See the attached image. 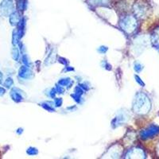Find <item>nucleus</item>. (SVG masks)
I'll return each mask as SVG.
<instances>
[{"label":"nucleus","mask_w":159,"mask_h":159,"mask_svg":"<svg viewBox=\"0 0 159 159\" xmlns=\"http://www.w3.org/2000/svg\"><path fill=\"white\" fill-rule=\"evenodd\" d=\"M151 109V102L143 92L137 93L133 101V111L139 115L147 114Z\"/></svg>","instance_id":"nucleus-1"},{"label":"nucleus","mask_w":159,"mask_h":159,"mask_svg":"<svg viewBox=\"0 0 159 159\" xmlns=\"http://www.w3.org/2000/svg\"><path fill=\"white\" fill-rule=\"evenodd\" d=\"M119 25L123 30H124L126 33L130 34L137 27V21H136L134 17L128 15V16L124 17L120 20Z\"/></svg>","instance_id":"nucleus-2"},{"label":"nucleus","mask_w":159,"mask_h":159,"mask_svg":"<svg viewBox=\"0 0 159 159\" xmlns=\"http://www.w3.org/2000/svg\"><path fill=\"white\" fill-rule=\"evenodd\" d=\"M134 12L136 17L139 18H144L148 12V5L143 1H138L134 5Z\"/></svg>","instance_id":"nucleus-3"},{"label":"nucleus","mask_w":159,"mask_h":159,"mask_svg":"<svg viewBox=\"0 0 159 159\" xmlns=\"http://www.w3.org/2000/svg\"><path fill=\"white\" fill-rule=\"evenodd\" d=\"M159 134V127L156 126V125H151L147 129L142 130L140 132V138L142 139H148L150 138H154V136Z\"/></svg>","instance_id":"nucleus-4"},{"label":"nucleus","mask_w":159,"mask_h":159,"mask_svg":"<svg viewBox=\"0 0 159 159\" xmlns=\"http://www.w3.org/2000/svg\"><path fill=\"white\" fill-rule=\"evenodd\" d=\"M0 9L1 13L4 16H8L11 15L14 12L15 10V4L13 0H2L1 4H0Z\"/></svg>","instance_id":"nucleus-5"},{"label":"nucleus","mask_w":159,"mask_h":159,"mask_svg":"<svg viewBox=\"0 0 159 159\" xmlns=\"http://www.w3.org/2000/svg\"><path fill=\"white\" fill-rule=\"evenodd\" d=\"M128 120V116L127 113L125 111H119L118 112L117 116L113 119L111 121V127L113 128H116L119 125H122L123 123H126Z\"/></svg>","instance_id":"nucleus-6"},{"label":"nucleus","mask_w":159,"mask_h":159,"mask_svg":"<svg viewBox=\"0 0 159 159\" xmlns=\"http://www.w3.org/2000/svg\"><path fill=\"white\" fill-rule=\"evenodd\" d=\"M18 76L22 79L30 80L34 77V72L28 66L24 65V66H22L20 68L19 71H18Z\"/></svg>","instance_id":"nucleus-7"},{"label":"nucleus","mask_w":159,"mask_h":159,"mask_svg":"<svg viewBox=\"0 0 159 159\" xmlns=\"http://www.w3.org/2000/svg\"><path fill=\"white\" fill-rule=\"evenodd\" d=\"M127 158H133V157H136V158H144L145 154L143 150L139 148H133L131 150H129L127 152V155H126Z\"/></svg>","instance_id":"nucleus-8"},{"label":"nucleus","mask_w":159,"mask_h":159,"mask_svg":"<svg viewBox=\"0 0 159 159\" xmlns=\"http://www.w3.org/2000/svg\"><path fill=\"white\" fill-rule=\"evenodd\" d=\"M23 92H24L20 90L19 89L14 88L11 92V96L14 101L16 102V103H20V102H22L24 99Z\"/></svg>","instance_id":"nucleus-9"},{"label":"nucleus","mask_w":159,"mask_h":159,"mask_svg":"<svg viewBox=\"0 0 159 159\" xmlns=\"http://www.w3.org/2000/svg\"><path fill=\"white\" fill-rule=\"evenodd\" d=\"M151 42L155 49L159 51V28L156 29L151 35Z\"/></svg>","instance_id":"nucleus-10"},{"label":"nucleus","mask_w":159,"mask_h":159,"mask_svg":"<svg viewBox=\"0 0 159 159\" xmlns=\"http://www.w3.org/2000/svg\"><path fill=\"white\" fill-rule=\"evenodd\" d=\"M21 20V18L19 16V14L17 11H14L12 14L10 15V23L12 25H17L19 21Z\"/></svg>","instance_id":"nucleus-11"},{"label":"nucleus","mask_w":159,"mask_h":159,"mask_svg":"<svg viewBox=\"0 0 159 159\" xmlns=\"http://www.w3.org/2000/svg\"><path fill=\"white\" fill-rule=\"evenodd\" d=\"M90 5L96 6H107L110 3V0H88Z\"/></svg>","instance_id":"nucleus-12"},{"label":"nucleus","mask_w":159,"mask_h":159,"mask_svg":"<svg viewBox=\"0 0 159 159\" xmlns=\"http://www.w3.org/2000/svg\"><path fill=\"white\" fill-rule=\"evenodd\" d=\"M58 84L62 86V87H71L72 84V81L70 80V78H62L58 81Z\"/></svg>","instance_id":"nucleus-13"},{"label":"nucleus","mask_w":159,"mask_h":159,"mask_svg":"<svg viewBox=\"0 0 159 159\" xmlns=\"http://www.w3.org/2000/svg\"><path fill=\"white\" fill-rule=\"evenodd\" d=\"M11 54H12L13 59L18 61V59H19L20 57V52L18 48L17 47L16 45H14V47L12 48V50H11Z\"/></svg>","instance_id":"nucleus-14"},{"label":"nucleus","mask_w":159,"mask_h":159,"mask_svg":"<svg viewBox=\"0 0 159 159\" xmlns=\"http://www.w3.org/2000/svg\"><path fill=\"white\" fill-rule=\"evenodd\" d=\"M52 103L50 102H44V103H41V106L43 107L44 109H45L48 111L53 112L55 111L54 107H53V105H52Z\"/></svg>","instance_id":"nucleus-15"},{"label":"nucleus","mask_w":159,"mask_h":159,"mask_svg":"<svg viewBox=\"0 0 159 159\" xmlns=\"http://www.w3.org/2000/svg\"><path fill=\"white\" fill-rule=\"evenodd\" d=\"M116 152H119V153H121V150H119V147H117V149H115V146H114L111 149H110V150H108L107 154L110 155V157H119V154H116Z\"/></svg>","instance_id":"nucleus-16"},{"label":"nucleus","mask_w":159,"mask_h":159,"mask_svg":"<svg viewBox=\"0 0 159 159\" xmlns=\"http://www.w3.org/2000/svg\"><path fill=\"white\" fill-rule=\"evenodd\" d=\"M26 5H27V1L26 0H18V8L19 11H25Z\"/></svg>","instance_id":"nucleus-17"},{"label":"nucleus","mask_w":159,"mask_h":159,"mask_svg":"<svg viewBox=\"0 0 159 159\" xmlns=\"http://www.w3.org/2000/svg\"><path fill=\"white\" fill-rule=\"evenodd\" d=\"M26 153H27L28 155L30 156H34L36 155V154H38V149L35 148V147H30V148L27 149V150H26Z\"/></svg>","instance_id":"nucleus-18"},{"label":"nucleus","mask_w":159,"mask_h":159,"mask_svg":"<svg viewBox=\"0 0 159 159\" xmlns=\"http://www.w3.org/2000/svg\"><path fill=\"white\" fill-rule=\"evenodd\" d=\"M13 84H14V80H13L12 78L11 77L7 78V79L5 80V82H4V86H5L6 88H8V89L12 87Z\"/></svg>","instance_id":"nucleus-19"},{"label":"nucleus","mask_w":159,"mask_h":159,"mask_svg":"<svg viewBox=\"0 0 159 159\" xmlns=\"http://www.w3.org/2000/svg\"><path fill=\"white\" fill-rule=\"evenodd\" d=\"M134 69L137 72H140L143 69V66L141 64L139 63V62H136V63H134Z\"/></svg>","instance_id":"nucleus-20"},{"label":"nucleus","mask_w":159,"mask_h":159,"mask_svg":"<svg viewBox=\"0 0 159 159\" xmlns=\"http://www.w3.org/2000/svg\"><path fill=\"white\" fill-rule=\"evenodd\" d=\"M62 103H63V100H62L61 98H56V99H54L55 107H60L62 105Z\"/></svg>","instance_id":"nucleus-21"},{"label":"nucleus","mask_w":159,"mask_h":159,"mask_svg":"<svg viewBox=\"0 0 159 159\" xmlns=\"http://www.w3.org/2000/svg\"><path fill=\"white\" fill-rule=\"evenodd\" d=\"M84 90H83V89H81V88L80 87V86H76V88H75V90H74V93H76V94L77 95H80V96H82V95L84 93Z\"/></svg>","instance_id":"nucleus-22"},{"label":"nucleus","mask_w":159,"mask_h":159,"mask_svg":"<svg viewBox=\"0 0 159 159\" xmlns=\"http://www.w3.org/2000/svg\"><path fill=\"white\" fill-rule=\"evenodd\" d=\"M71 96L73 98V99H74L76 103H80L81 102V96L76 94V93H73V94L71 95Z\"/></svg>","instance_id":"nucleus-23"},{"label":"nucleus","mask_w":159,"mask_h":159,"mask_svg":"<svg viewBox=\"0 0 159 159\" xmlns=\"http://www.w3.org/2000/svg\"><path fill=\"white\" fill-rule=\"evenodd\" d=\"M22 63H23L25 65H26V66H29L30 65L29 57H28V56L26 54H24L23 56H22Z\"/></svg>","instance_id":"nucleus-24"},{"label":"nucleus","mask_w":159,"mask_h":159,"mask_svg":"<svg viewBox=\"0 0 159 159\" xmlns=\"http://www.w3.org/2000/svg\"><path fill=\"white\" fill-rule=\"evenodd\" d=\"M102 67H103L105 69H107V70H111V65L108 62L106 61H103L102 62Z\"/></svg>","instance_id":"nucleus-25"},{"label":"nucleus","mask_w":159,"mask_h":159,"mask_svg":"<svg viewBox=\"0 0 159 159\" xmlns=\"http://www.w3.org/2000/svg\"><path fill=\"white\" fill-rule=\"evenodd\" d=\"M107 47H106V46H103V45H102V46H100V47L98 48V52H99V53H102V54H103V53H105V52H107Z\"/></svg>","instance_id":"nucleus-26"},{"label":"nucleus","mask_w":159,"mask_h":159,"mask_svg":"<svg viewBox=\"0 0 159 159\" xmlns=\"http://www.w3.org/2000/svg\"><path fill=\"white\" fill-rule=\"evenodd\" d=\"M57 94V90L55 88H53V89H50L49 90V97L51 98H55V96H56Z\"/></svg>","instance_id":"nucleus-27"},{"label":"nucleus","mask_w":159,"mask_h":159,"mask_svg":"<svg viewBox=\"0 0 159 159\" xmlns=\"http://www.w3.org/2000/svg\"><path fill=\"white\" fill-rule=\"evenodd\" d=\"M56 90H57V93H59V94H61V93H64V89L62 86H61V85H57V87H56Z\"/></svg>","instance_id":"nucleus-28"},{"label":"nucleus","mask_w":159,"mask_h":159,"mask_svg":"<svg viewBox=\"0 0 159 159\" xmlns=\"http://www.w3.org/2000/svg\"><path fill=\"white\" fill-rule=\"evenodd\" d=\"M135 80H136V82H137L139 84L141 85L142 87H144L145 84L143 83V81L141 80V78L139 77V76H135Z\"/></svg>","instance_id":"nucleus-29"},{"label":"nucleus","mask_w":159,"mask_h":159,"mask_svg":"<svg viewBox=\"0 0 159 159\" xmlns=\"http://www.w3.org/2000/svg\"><path fill=\"white\" fill-rule=\"evenodd\" d=\"M58 61L60 62V63L63 64V65H67L68 64V61L66 59H65V58L63 57H59L58 58Z\"/></svg>","instance_id":"nucleus-30"},{"label":"nucleus","mask_w":159,"mask_h":159,"mask_svg":"<svg viewBox=\"0 0 159 159\" xmlns=\"http://www.w3.org/2000/svg\"><path fill=\"white\" fill-rule=\"evenodd\" d=\"M5 92H6L5 89H4L3 88L0 87V96H3V95L5 94Z\"/></svg>","instance_id":"nucleus-31"},{"label":"nucleus","mask_w":159,"mask_h":159,"mask_svg":"<svg viewBox=\"0 0 159 159\" xmlns=\"http://www.w3.org/2000/svg\"><path fill=\"white\" fill-rule=\"evenodd\" d=\"M16 132H17V134H21L22 133V132H23V129H22V128H18V130H16Z\"/></svg>","instance_id":"nucleus-32"},{"label":"nucleus","mask_w":159,"mask_h":159,"mask_svg":"<svg viewBox=\"0 0 159 159\" xmlns=\"http://www.w3.org/2000/svg\"><path fill=\"white\" fill-rule=\"evenodd\" d=\"M73 70H74V69L70 68V66H67V67L65 68V71H68V72H69V71H73Z\"/></svg>","instance_id":"nucleus-33"},{"label":"nucleus","mask_w":159,"mask_h":159,"mask_svg":"<svg viewBox=\"0 0 159 159\" xmlns=\"http://www.w3.org/2000/svg\"><path fill=\"white\" fill-rule=\"evenodd\" d=\"M2 77H3V75H2V72H0V82L2 81Z\"/></svg>","instance_id":"nucleus-34"},{"label":"nucleus","mask_w":159,"mask_h":159,"mask_svg":"<svg viewBox=\"0 0 159 159\" xmlns=\"http://www.w3.org/2000/svg\"><path fill=\"white\" fill-rule=\"evenodd\" d=\"M158 152H159V145H158Z\"/></svg>","instance_id":"nucleus-35"}]
</instances>
